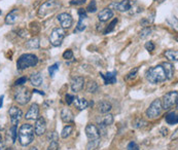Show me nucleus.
I'll list each match as a JSON object with an SVG mask.
<instances>
[{"mask_svg":"<svg viewBox=\"0 0 178 150\" xmlns=\"http://www.w3.org/2000/svg\"><path fill=\"white\" fill-rule=\"evenodd\" d=\"M34 128L29 123L22 124L18 133L19 136V142L22 146H28L30 145L34 140Z\"/></svg>","mask_w":178,"mask_h":150,"instance_id":"obj_1","label":"nucleus"},{"mask_svg":"<svg viewBox=\"0 0 178 150\" xmlns=\"http://www.w3.org/2000/svg\"><path fill=\"white\" fill-rule=\"evenodd\" d=\"M60 7H61V3L58 0H48L40 5L37 12V16L38 18L44 19L48 16H51L56 12Z\"/></svg>","mask_w":178,"mask_h":150,"instance_id":"obj_2","label":"nucleus"},{"mask_svg":"<svg viewBox=\"0 0 178 150\" xmlns=\"http://www.w3.org/2000/svg\"><path fill=\"white\" fill-rule=\"evenodd\" d=\"M146 79L152 85H158L166 81V74L162 67V65L155 66L152 68H149L146 72Z\"/></svg>","mask_w":178,"mask_h":150,"instance_id":"obj_3","label":"nucleus"},{"mask_svg":"<svg viewBox=\"0 0 178 150\" xmlns=\"http://www.w3.org/2000/svg\"><path fill=\"white\" fill-rule=\"evenodd\" d=\"M38 64V58L33 54H24L20 56L17 61L18 70H25L27 68L34 67Z\"/></svg>","mask_w":178,"mask_h":150,"instance_id":"obj_4","label":"nucleus"},{"mask_svg":"<svg viewBox=\"0 0 178 150\" xmlns=\"http://www.w3.org/2000/svg\"><path fill=\"white\" fill-rule=\"evenodd\" d=\"M65 31H64L63 28H55L53 29L51 35H49V42L55 47L61 46L62 41L65 38Z\"/></svg>","mask_w":178,"mask_h":150,"instance_id":"obj_5","label":"nucleus"},{"mask_svg":"<svg viewBox=\"0 0 178 150\" xmlns=\"http://www.w3.org/2000/svg\"><path fill=\"white\" fill-rule=\"evenodd\" d=\"M15 100L20 105H26L29 103V101L31 100V92L29 89L25 88V86L18 89V90L15 93Z\"/></svg>","mask_w":178,"mask_h":150,"instance_id":"obj_6","label":"nucleus"},{"mask_svg":"<svg viewBox=\"0 0 178 150\" xmlns=\"http://www.w3.org/2000/svg\"><path fill=\"white\" fill-rule=\"evenodd\" d=\"M177 97H178V93L176 90L167 93L166 95L163 97V100L161 101L163 109L169 110L170 108H172L174 105H177Z\"/></svg>","mask_w":178,"mask_h":150,"instance_id":"obj_7","label":"nucleus"},{"mask_svg":"<svg viewBox=\"0 0 178 150\" xmlns=\"http://www.w3.org/2000/svg\"><path fill=\"white\" fill-rule=\"evenodd\" d=\"M162 111H163V107H162V103H161V100L160 99H156L152 102L149 107L147 108L146 110V115L148 118H151V119H155V118L159 117L160 115L162 114Z\"/></svg>","mask_w":178,"mask_h":150,"instance_id":"obj_8","label":"nucleus"},{"mask_svg":"<svg viewBox=\"0 0 178 150\" xmlns=\"http://www.w3.org/2000/svg\"><path fill=\"white\" fill-rule=\"evenodd\" d=\"M135 1L134 0H123V1H120V2H113L111 4L109 5L110 9H116L119 10V12H128V10H130L132 7H133Z\"/></svg>","mask_w":178,"mask_h":150,"instance_id":"obj_9","label":"nucleus"},{"mask_svg":"<svg viewBox=\"0 0 178 150\" xmlns=\"http://www.w3.org/2000/svg\"><path fill=\"white\" fill-rule=\"evenodd\" d=\"M9 116H10V121H12L13 125H17L20 123V120L23 117V112L20 108H18L16 106L10 107V109L8 111Z\"/></svg>","mask_w":178,"mask_h":150,"instance_id":"obj_10","label":"nucleus"},{"mask_svg":"<svg viewBox=\"0 0 178 150\" xmlns=\"http://www.w3.org/2000/svg\"><path fill=\"white\" fill-rule=\"evenodd\" d=\"M57 19L61 24V26L63 29H69V28L72 26V23H73V19L71 15L67 12H62L57 17Z\"/></svg>","mask_w":178,"mask_h":150,"instance_id":"obj_11","label":"nucleus"},{"mask_svg":"<svg viewBox=\"0 0 178 150\" xmlns=\"http://www.w3.org/2000/svg\"><path fill=\"white\" fill-rule=\"evenodd\" d=\"M34 133L37 136H42L47 131V121L43 117H38L34 124Z\"/></svg>","mask_w":178,"mask_h":150,"instance_id":"obj_12","label":"nucleus"},{"mask_svg":"<svg viewBox=\"0 0 178 150\" xmlns=\"http://www.w3.org/2000/svg\"><path fill=\"white\" fill-rule=\"evenodd\" d=\"M85 135L89 138V140H95V139H99L100 138V132H99V128L96 127L95 124H88L85 127Z\"/></svg>","mask_w":178,"mask_h":150,"instance_id":"obj_13","label":"nucleus"},{"mask_svg":"<svg viewBox=\"0 0 178 150\" xmlns=\"http://www.w3.org/2000/svg\"><path fill=\"white\" fill-rule=\"evenodd\" d=\"M84 78L83 76H74L71 79V90L73 92L78 93L84 89Z\"/></svg>","mask_w":178,"mask_h":150,"instance_id":"obj_14","label":"nucleus"},{"mask_svg":"<svg viewBox=\"0 0 178 150\" xmlns=\"http://www.w3.org/2000/svg\"><path fill=\"white\" fill-rule=\"evenodd\" d=\"M39 115V106L37 104H32L31 107L29 108L28 112L25 115V118L27 120H36Z\"/></svg>","mask_w":178,"mask_h":150,"instance_id":"obj_15","label":"nucleus"},{"mask_svg":"<svg viewBox=\"0 0 178 150\" xmlns=\"http://www.w3.org/2000/svg\"><path fill=\"white\" fill-rule=\"evenodd\" d=\"M101 77L104 80L105 85H114L116 82V71H112V72H107L106 74H103L100 73Z\"/></svg>","mask_w":178,"mask_h":150,"instance_id":"obj_16","label":"nucleus"},{"mask_svg":"<svg viewBox=\"0 0 178 150\" xmlns=\"http://www.w3.org/2000/svg\"><path fill=\"white\" fill-rule=\"evenodd\" d=\"M113 18V12L110 8H104L98 13V19L100 22H107L108 20Z\"/></svg>","mask_w":178,"mask_h":150,"instance_id":"obj_17","label":"nucleus"},{"mask_svg":"<svg viewBox=\"0 0 178 150\" xmlns=\"http://www.w3.org/2000/svg\"><path fill=\"white\" fill-rule=\"evenodd\" d=\"M162 67L164 69V71H165V74H166V79H172L173 76H174V67L173 65L171 64L169 62H165L163 63Z\"/></svg>","mask_w":178,"mask_h":150,"instance_id":"obj_18","label":"nucleus"},{"mask_svg":"<svg viewBox=\"0 0 178 150\" xmlns=\"http://www.w3.org/2000/svg\"><path fill=\"white\" fill-rule=\"evenodd\" d=\"M18 18H19V10L15 8L5 17V24H8V25H13V24L17 22Z\"/></svg>","mask_w":178,"mask_h":150,"instance_id":"obj_19","label":"nucleus"},{"mask_svg":"<svg viewBox=\"0 0 178 150\" xmlns=\"http://www.w3.org/2000/svg\"><path fill=\"white\" fill-rule=\"evenodd\" d=\"M61 118L65 123H73L74 116H73V113L71 112L70 109L64 108V109L61 111Z\"/></svg>","mask_w":178,"mask_h":150,"instance_id":"obj_20","label":"nucleus"},{"mask_svg":"<svg viewBox=\"0 0 178 150\" xmlns=\"http://www.w3.org/2000/svg\"><path fill=\"white\" fill-rule=\"evenodd\" d=\"M30 82H31L32 85L36 86V88L40 86L41 83H42V75L39 72L32 73L31 76H30Z\"/></svg>","mask_w":178,"mask_h":150,"instance_id":"obj_21","label":"nucleus"},{"mask_svg":"<svg viewBox=\"0 0 178 150\" xmlns=\"http://www.w3.org/2000/svg\"><path fill=\"white\" fill-rule=\"evenodd\" d=\"M73 103L75 104L76 108H78L79 110H84L85 108H88L89 106V102L84 98H81V97H74V100H73Z\"/></svg>","mask_w":178,"mask_h":150,"instance_id":"obj_22","label":"nucleus"},{"mask_svg":"<svg viewBox=\"0 0 178 150\" xmlns=\"http://www.w3.org/2000/svg\"><path fill=\"white\" fill-rule=\"evenodd\" d=\"M165 119H166V123L170 124V125H174V124H177L178 123V116H177V113L172 111V112H169L168 114L165 116Z\"/></svg>","mask_w":178,"mask_h":150,"instance_id":"obj_23","label":"nucleus"},{"mask_svg":"<svg viewBox=\"0 0 178 150\" xmlns=\"http://www.w3.org/2000/svg\"><path fill=\"white\" fill-rule=\"evenodd\" d=\"M39 38L38 37H32L26 42V47L27 48H31V50H36L39 46H40V42H39Z\"/></svg>","mask_w":178,"mask_h":150,"instance_id":"obj_24","label":"nucleus"},{"mask_svg":"<svg viewBox=\"0 0 178 150\" xmlns=\"http://www.w3.org/2000/svg\"><path fill=\"white\" fill-rule=\"evenodd\" d=\"M18 137V128L17 125H13L8 132V140L10 141L12 143H15Z\"/></svg>","mask_w":178,"mask_h":150,"instance_id":"obj_25","label":"nucleus"},{"mask_svg":"<svg viewBox=\"0 0 178 150\" xmlns=\"http://www.w3.org/2000/svg\"><path fill=\"white\" fill-rule=\"evenodd\" d=\"M111 104H110L108 101H101L100 103H99V111H100L101 113L105 114V113H108L110 110H111Z\"/></svg>","mask_w":178,"mask_h":150,"instance_id":"obj_26","label":"nucleus"},{"mask_svg":"<svg viewBox=\"0 0 178 150\" xmlns=\"http://www.w3.org/2000/svg\"><path fill=\"white\" fill-rule=\"evenodd\" d=\"M113 123V115L110 113H105V115L100 119V124L108 127V125Z\"/></svg>","mask_w":178,"mask_h":150,"instance_id":"obj_27","label":"nucleus"},{"mask_svg":"<svg viewBox=\"0 0 178 150\" xmlns=\"http://www.w3.org/2000/svg\"><path fill=\"white\" fill-rule=\"evenodd\" d=\"M165 57L168 59L169 61H173V62H177L178 59V53L177 51H173V50H169L165 51Z\"/></svg>","mask_w":178,"mask_h":150,"instance_id":"obj_28","label":"nucleus"},{"mask_svg":"<svg viewBox=\"0 0 178 150\" xmlns=\"http://www.w3.org/2000/svg\"><path fill=\"white\" fill-rule=\"evenodd\" d=\"M98 83L96 81H90L87 85V92L91 94H95L98 90Z\"/></svg>","mask_w":178,"mask_h":150,"instance_id":"obj_29","label":"nucleus"},{"mask_svg":"<svg viewBox=\"0 0 178 150\" xmlns=\"http://www.w3.org/2000/svg\"><path fill=\"white\" fill-rule=\"evenodd\" d=\"M72 132H73V127H72V125H66V127L62 130L61 137H62L63 139L68 138L69 136L72 134Z\"/></svg>","mask_w":178,"mask_h":150,"instance_id":"obj_30","label":"nucleus"},{"mask_svg":"<svg viewBox=\"0 0 178 150\" xmlns=\"http://www.w3.org/2000/svg\"><path fill=\"white\" fill-rule=\"evenodd\" d=\"M99 144H100V138L95 139V140H90L87 145V149L88 150H96L98 148Z\"/></svg>","mask_w":178,"mask_h":150,"instance_id":"obj_31","label":"nucleus"},{"mask_svg":"<svg viewBox=\"0 0 178 150\" xmlns=\"http://www.w3.org/2000/svg\"><path fill=\"white\" fill-rule=\"evenodd\" d=\"M146 124H147V123L145 120L141 119V118H137V119H135L133 121V124H132V125H133L134 128H141L145 127Z\"/></svg>","mask_w":178,"mask_h":150,"instance_id":"obj_32","label":"nucleus"},{"mask_svg":"<svg viewBox=\"0 0 178 150\" xmlns=\"http://www.w3.org/2000/svg\"><path fill=\"white\" fill-rule=\"evenodd\" d=\"M151 33V29L149 27H144L143 29H142L140 32H139V37L141 39H144V38H146L147 36L150 35Z\"/></svg>","mask_w":178,"mask_h":150,"instance_id":"obj_33","label":"nucleus"},{"mask_svg":"<svg viewBox=\"0 0 178 150\" xmlns=\"http://www.w3.org/2000/svg\"><path fill=\"white\" fill-rule=\"evenodd\" d=\"M85 10H87L88 12H92V13L97 12V2H96V0H92Z\"/></svg>","mask_w":178,"mask_h":150,"instance_id":"obj_34","label":"nucleus"},{"mask_svg":"<svg viewBox=\"0 0 178 150\" xmlns=\"http://www.w3.org/2000/svg\"><path fill=\"white\" fill-rule=\"evenodd\" d=\"M116 24H117V19H114L111 23L109 24L108 27L104 30V32H103V34H108V33H110V32H112V31L114 30V28H115V26H116Z\"/></svg>","mask_w":178,"mask_h":150,"instance_id":"obj_35","label":"nucleus"},{"mask_svg":"<svg viewBox=\"0 0 178 150\" xmlns=\"http://www.w3.org/2000/svg\"><path fill=\"white\" fill-rule=\"evenodd\" d=\"M85 25L84 24V19H80L79 18V21H78V23H77V26L75 28V30H74V33H76V32H83L84 30H85Z\"/></svg>","mask_w":178,"mask_h":150,"instance_id":"obj_36","label":"nucleus"},{"mask_svg":"<svg viewBox=\"0 0 178 150\" xmlns=\"http://www.w3.org/2000/svg\"><path fill=\"white\" fill-rule=\"evenodd\" d=\"M58 70H59V64H58V63H56V64L49 66V67H48L49 76H51V77H54L55 74H56V72L58 71Z\"/></svg>","mask_w":178,"mask_h":150,"instance_id":"obj_37","label":"nucleus"},{"mask_svg":"<svg viewBox=\"0 0 178 150\" xmlns=\"http://www.w3.org/2000/svg\"><path fill=\"white\" fill-rule=\"evenodd\" d=\"M63 58L65 60H70V59L73 58V51L71 50H67L63 53Z\"/></svg>","mask_w":178,"mask_h":150,"instance_id":"obj_38","label":"nucleus"},{"mask_svg":"<svg viewBox=\"0 0 178 150\" xmlns=\"http://www.w3.org/2000/svg\"><path fill=\"white\" fill-rule=\"evenodd\" d=\"M138 70H139V68L138 67H136V68H134L133 70H132L129 74H128L127 76H126V79H132V78H134L135 76H136V74H137V72H138Z\"/></svg>","mask_w":178,"mask_h":150,"instance_id":"obj_39","label":"nucleus"},{"mask_svg":"<svg viewBox=\"0 0 178 150\" xmlns=\"http://www.w3.org/2000/svg\"><path fill=\"white\" fill-rule=\"evenodd\" d=\"M48 150H59V143L57 141H52L49 143Z\"/></svg>","mask_w":178,"mask_h":150,"instance_id":"obj_40","label":"nucleus"},{"mask_svg":"<svg viewBox=\"0 0 178 150\" xmlns=\"http://www.w3.org/2000/svg\"><path fill=\"white\" fill-rule=\"evenodd\" d=\"M144 47H145V50L148 51H152L155 50V44L152 41H148V42H146L144 44Z\"/></svg>","mask_w":178,"mask_h":150,"instance_id":"obj_41","label":"nucleus"},{"mask_svg":"<svg viewBox=\"0 0 178 150\" xmlns=\"http://www.w3.org/2000/svg\"><path fill=\"white\" fill-rule=\"evenodd\" d=\"M127 149L128 150H139V146L137 145L136 142H130Z\"/></svg>","mask_w":178,"mask_h":150,"instance_id":"obj_42","label":"nucleus"},{"mask_svg":"<svg viewBox=\"0 0 178 150\" xmlns=\"http://www.w3.org/2000/svg\"><path fill=\"white\" fill-rule=\"evenodd\" d=\"M65 101H66V103L68 104V105H71V104L73 103V100H74V96L73 95H69V94H67L66 97H65Z\"/></svg>","mask_w":178,"mask_h":150,"instance_id":"obj_43","label":"nucleus"},{"mask_svg":"<svg viewBox=\"0 0 178 150\" xmlns=\"http://www.w3.org/2000/svg\"><path fill=\"white\" fill-rule=\"evenodd\" d=\"M26 81H27V78L26 77H20L19 79L16 80L15 85H23L24 83H26Z\"/></svg>","mask_w":178,"mask_h":150,"instance_id":"obj_44","label":"nucleus"},{"mask_svg":"<svg viewBox=\"0 0 178 150\" xmlns=\"http://www.w3.org/2000/svg\"><path fill=\"white\" fill-rule=\"evenodd\" d=\"M87 0H72V1H70V4L71 5H83L85 3Z\"/></svg>","mask_w":178,"mask_h":150,"instance_id":"obj_45","label":"nucleus"},{"mask_svg":"<svg viewBox=\"0 0 178 150\" xmlns=\"http://www.w3.org/2000/svg\"><path fill=\"white\" fill-rule=\"evenodd\" d=\"M78 16H79L80 19H85L87 18V10H84L83 8H80L79 10H78Z\"/></svg>","mask_w":178,"mask_h":150,"instance_id":"obj_46","label":"nucleus"},{"mask_svg":"<svg viewBox=\"0 0 178 150\" xmlns=\"http://www.w3.org/2000/svg\"><path fill=\"white\" fill-rule=\"evenodd\" d=\"M18 35L24 38V37H26L28 35V33H27V31H25V30H19V32H18Z\"/></svg>","mask_w":178,"mask_h":150,"instance_id":"obj_47","label":"nucleus"},{"mask_svg":"<svg viewBox=\"0 0 178 150\" xmlns=\"http://www.w3.org/2000/svg\"><path fill=\"white\" fill-rule=\"evenodd\" d=\"M57 137H58V136H57L56 132H53L52 135L48 136V139H51V142L52 141H57Z\"/></svg>","mask_w":178,"mask_h":150,"instance_id":"obj_48","label":"nucleus"},{"mask_svg":"<svg viewBox=\"0 0 178 150\" xmlns=\"http://www.w3.org/2000/svg\"><path fill=\"white\" fill-rule=\"evenodd\" d=\"M33 92H34V93H38V94H40V95H44V93H42V92H39V90H34Z\"/></svg>","mask_w":178,"mask_h":150,"instance_id":"obj_49","label":"nucleus"},{"mask_svg":"<svg viewBox=\"0 0 178 150\" xmlns=\"http://www.w3.org/2000/svg\"><path fill=\"white\" fill-rule=\"evenodd\" d=\"M0 150H5L4 147H3V146H2V143H1V144H0Z\"/></svg>","mask_w":178,"mask_h":150,"instance_id":"obj_50","label":"nucleus"},{"mask_svg":"<svg viewBox=\"0 0 178 150\" xmlns=\"http://www.w3.org/2000/svg\"><path fill=\"white\" fill-rule=\"evenodd\" d=\"M164 1H165V0H156V2L158 3H163Z\"/></svg>","mask_w":178,"mask_h":150,"instance_id":"obj_51","label":"nucleus"},{"mask_svg":"<svg viewBox=\"0 0 178 150\" xmlns=\"http://www.w3.org/2000/svg\"><path fill=\"white\" fill-rule=\"evenodd\" d=\"M1 143H2V136L0 134V144H1Z\"/></svg>","mask_w":178,"mask_h":150,"instance_id":"obj_52","label":"nucleus"},{"mask_svg":"<svg viewBox=\"0 0 178 150\" xmlns=\"http://www.w3.org/2000/svg\"><path fill=\"white\" fill-rule=\"evenodd\" d=\"M29 150H38V149H37L36 147H32V148H30Z\"/></svg>","mask_w":178,"mask_h":150,"instance_id":"obj_53","label":"nucleus"}]
</instances>
